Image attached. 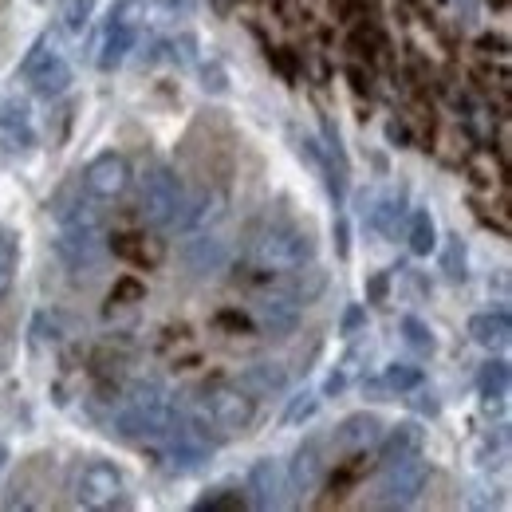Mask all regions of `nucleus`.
Listing matches in <instances>:
<instances>
[{
    "instance_id": "nucleus-1",
    "label": "nucleus",
    "mask_w": 512,
    "mask_h": 512,
    "mask_svg": "<svg viewBox=\"0 0 512 512\" xmlns=\"http://www.w3.org/2000/svg\"><path fill=\"white\" fill-rule=\"evenodd\" d=\"M178 422V406L170 390L154 379L130 386L127 406L115 414V434L123 438H166V430Z\"/></svg>"
},
{
    "instance_id": "nucleus-2",
    "label": "nucleus",
    "mask_w": 512,
    "mask_h": 512,
    "mask_svg": "<svg viewBox=\"0 0 512 512\" xmlns=\"http://www.w3.org/2000/svg\"><path fill=\"white\" fill-rule=\"evenodd\" d=\"M256 418V398L245 394L233 383H209L201 390V414H197V430H225V434H245Z\"/></svg>"
},
{
    "instance_id": "nucleus-3",
    "label": "nucleus",
    "mask_w": 512,
    "mask_h": 512,
    "mask_svg": "<svg viewBox=\"0 0 512 512\" xmlns=\"http://www.w3.org/2000/svg\"><path fill=\"white\" fill-rule=\"evenodd\" d=\"M316 256V245L296 225H268L253 241V260L260 272H296Z\"/></svg>"
},
{
    "instance_id": "nucleus-4",
    "label": "nucleus",
    "mask_w": 512,
    "mask_h": 512,
    "mask_svg": "<svg viewBox=\"0 0 512 512\" xmlns=\"http://www.w3.org/2000/svg\"><path fill=\"white\" fill-rule=\"evenodd\" d=\"M182 197H186V193H182V182L174 178V170L150 166V170L142 174L138 213H142L146 225L166 229V225H174V217H178V209H182Z\"/></svg>"
},
{
    "instance_id": "nucleus-5",
    "label": "nucleus",
    "mask_w": 512,
    "mask_h": 512,
    "mask_svg": "<svg viewBox=\"0 0 512 512\" xmlns=\"http://www.w3.org/2000/svg\"><path fill=\"white\" fill-rule=\"evenodd\" d=\"M20 75L32 83V91H36L40 99H60L67 87H71V67H67L64 56L48 52V36L32 44V52H28L24 64H20Z\"/></svg>"
},
{
    "instance_id": "nucleus-6",
    "label": "nucleus",
    "mask_w": 512,
    "mask_h": 512,
    "mask_svg": "<svg viewBox=\"0 0 512 512\" xmlns=\"http://www.w3.org/2000/svg\"><path fill=\"white\" fill-rule=\"evenodd\" d=\"M75 501L83 509H115V505H123V473L111 461H87L75 473Z\"/></svg>"
},
{
    "instance_id": "nucleus-7",
    "label": "nucleus",
    "mask_w": 512,
    "mask_h": 512,
    "mask_svg": "<svg viewBox=\"0 0 512 512\" xmlns=\"http://www.w3.org/2000/svg\"><path fill=\"white\" fill-rule=\"evenodd\" d=\"M426 477H430V465H426L422 449L390 461L383 465V501L386 505H414L418 493L426 489Z\"/></svg>"
},
{
    "instance_id": "nucleus-8",
    "label": "nucleus",
    "mask_w": 512,
    "mask_h": 512,
    "mask_svg": "<svg viewBox=\"0 0 512 512\" xmlns=\"http://www.w3.org/2000/svg\"><path fill=\"white\" fill-rule=\"evenodd\" d=\"M83 190H87V197H95V201L123 197L130 190V162L123 154H115V150L91 158L87 170H83Z\"/></svg>"
},
{
    "instance_id": "nucleus-9",
    "label": "nucleus",
    "mask_w": 512,
    "mask_h": 512,
    "mask_svg": "<svg viewBox=\"0 0 512 512\" xmlns=\"http://www.w3.org/2000/svg\"><path fill=\"white\" fill-rule=\"evenodd\" d=\"M56 253H60V260H64L67 268H75V272H95V268L103 264L107 245L99 241L95 225H64V233H60V241H56Z\"/></svg>"
},
{
    "instance_id": "nucleus-10",
    "label": "nucleus",
    "mask_w": 512,
    "mask_h": 512,
    "mask_svg": "<svg viewBox=\"0 0 512 512\" xmlns=\"http://www.w3.org/2000/svg\"><path fill=\"white\" fill-rule=\"evenodd\" d=\"M221 217H225V193L197 190L193 197H182V209L174 217V229H182V233H205Z\"/></svg>"
},
{
    "instance_id": "nucleus-11",
    "label": "nucleus",
    "mask_w": 512,
    "mask_h": 512,
    "mask_svg": "<svg viewBox=\"0 0 512 512\" xmlns=\"http://www.w3.org/2000/svg\"><path fill=\"white\" fill-rule=\"evenodd\" d=\"M280 493H284V473L272 457H260L253 469H249V497L245 505L253 509H276L280 505Z\"/></svg>"
},
{
    "instance_id": "nucleus-12",
    "label": "nucleus",
    "mask_w": 512,
    "mask_h": 512,
    "mask_svg": "<svg viewBox=\"0 0 512 512\" xmlns=\"http://www.w3.org/2000/svg\"><path fill=\"white\" fill-rule=\"evenodd\" d=\"M256 320L264 331H272V335H280V331H292L296 320H300V300L292 296V292H276V296H264L260 304H256Z\"/></svg>"
},
{
    "instance_id": "nucleus-13",
    "label": "nucleus",
    "mask_w": 512,
    "mask_h": 512,
    "mask_svg": "<svg viewBox=\"0 0 512 512\" xmlns=\"http://www.w3.org/2000/svg\"><path fill=\"white\" fill-rule=\"evenodd\" d=\"M469 335H473V343L485 347V351H505L512 339L509 312H485V316H473V320H469Z\"/></svg>"
},
{
    "instance_id": "nucleus-14",
    "label": "nucleus",
    "mask_w": 512,
    "mask_h": 512,
    "mask_svg": "<svg viewBox=\"0 0 512 512\" xmlns=\"http://www.w3.org/2000/svg\"><path fill=\"white\" fill-rule=\"evenodd\" d=\"M134 44H138L134 24L111 20V28H107V36H103V48H99V67H103V71H115V67L134 52Z\"/></svg>"
},
{
    "instance_id": "nucleus-15",
    "label": "nucleus",
    "mask_w": 512,
    "mask_h": 512,
    "mask_svg": "<svg viewBox=\"0 0 512 512\" xmlns=\"http://www.w3.org/2000/svg\"><path fill=\"white\" fill-rule=\"evenodd\" d=\"M288 477H292V485H296V493H312L316 485H320L323 477V457H320V446L308 438L304 446L296 449V457H292V469H288Z\"/></svg>"
},
{
    "instance_id": "nucleus-16",
    "label": "nucleus",
    "mask_w": 512,
    "mask_h": 512,
    "mask_svg": "<svg viewBox=\"0 0 512 512\" xmlns=\"http://www.w3.org/2000/svg\"><path fill=\"white\" fill-rule=\"evenodd\" d=\"M237 386H241L245 394H253V398H272V394H280V390L288 386V375H284L280 363H253V367L241 375Z\"/></svg>"
},
{
    "instance_id": "nucleus-17",
    "label": "nucleus",
    "mask_w": 512,
    "mask_h": 512,
    "mask_svg": "<svg viewBox=\"0 0 512 512\" xmlns=\"http://www.w3.org/2000/svg\"><path fill=\"white\" fill-rule=\"evenodd\" d=\"M186 264H190L193 272H201V276L221 272L229 264V245L217 241V237H197V241H190V249H186Z\"/></svg>"
},
{
    "instance_id": "nucleus-18",
    "label": "nucleus",
    "mask_w": 512,
    "mask_h": 512,
    "mask_svg": "<svg viewBox=\"0 0 512 512\" xmlns=\"http://www.w3.org/2000/svg\"><path fill=\"white\" fill-rule=\"evenodd\" d=\"M379 430H383V422L375 414H351L335 430V442L343 449H367L371 442H379Z\"/></svg>"
},
{
    "instance_id": "nucleus-19",
    "label": "nucleus",
    "mask_w": 512,
    "mask_h": 512,
    "mask_svg": "<svg viewBox=\"0 0 512 512\" xmlns=\"http://www.w3.org/2000/svg\"><path fill=\"white\" fill-rule=\"evenodd\" d=\"M111 249L123 256V260L142 264V268H158V264H162V256H166V245H162L158 237H115V245H111Z\"/></svg>"
},
{
    "instance_id": "nucleus-20",
    "label": "nucleus",
    "mask_w": 512,
    "mask_h": 512,
    "mask_svg": "<svg viewBox=\"0 0 512 512\" xmlns=\"http://www.w3.org/2000/svg\"><path fill=\"white\" fill-rule=\"evenodd\" d=\"M418 449H422V430H418L414 422H398V426L386 434L379 465H390V461H398V457H406V453H418Z\"/></svg>"
},
{
    "instance_id": "nucleus-21",
    "label": "nucleus",
    "mask_w": 512,
    "mask_h": 512,
    "mask_svg": "<svg viewBox=\"0 0 512 512\" xmlns=\"http://www.w3.org/2000/svg\"><path fill=\"white\" fill-rule=\"evenodd\" d=\"M481 398H485V410L489 414L505 406V398H509V363L497 359V363H489L481 371Z\"/></svg>"
},
{
    "instance_id": "nucleus-22",
    "label": "nucleus",
    "mask_w": 512,
    "mask_h": 512,
    "mask_svg": "<svg viewBox=\"0 0 512 512\" xmlns=\"http://www.w3.org/2000/svg\"><path fill=\"white\" fill-rule=\"evenodd\" d=\"M367 221H371V229H379L383 237L394 241V237L406 229V205H402V197H383V201L371 209Z\"/></svg>"
},
{
    "instance_id": "nucleus-23",
    "label": "nucleus",
    "mask_w": 512,
    "mask_h": 512,
    "mask_svg": "<svg viewBox=\"0 0 512 512\" xmlns=\"http://www.w3.org/2000/svg\"><path fill=\"white\" fill-rule=\"evenodd\" d=\"M406 241H410V253L414 256H430L438 249V229H434V217L426 209H414L410 229H406Z\"/></svg>"
},
{
    "instance_id": "nucleus-24",
    "label": "nucleus",
    "mask_w": 512,
    "mask_h": 512,
    "mask_svg": "<svg viewBox=\"0 0 512 512\" xmlns=\"http://www.w3.org/2000/svg\"><path fill=\"white\" fill-rule=\"evenodd\" d=\"M0 127L8 130L20 146H32V130H28V103H24V99H4V103H0Z\"/></svg>"
},
{
    "instance_id": "nucleus-25",
    "label": "nucleus",
    "mask_w": 512,
    "mask_h": 512,
    "mask_svg": "<svg viewBox=\"0 0 512 512\" xmlns=\"http://www.w3.org/2000/svg\"><path fill=\"white\" fill-rule=\"evenodd\" d=\"M383 383L390 394H410V390L422 386V367H414V363H390L383 371Z\"/></svg>"
},
{
    "instance_id": "nucleus-26",
    "label": "nucleus",
    "mask_w": 512,
    "mask_h": 512,
    "mask_svg": "<svg viewBox=\"0 0 512 512\" xmlns=\"http://www.w3.org/2000/svg\"><path fill=\"white\" fill-rule=\"evenodd\" d=\"M142 300H146V284L138 276H119L115 288H111V296H107L111 308H138Z\"/></svg>"
},
{
    "instance_id": "nucleus-27",
    "label": "nucleus",
    "mask_w": 512,
    "mask_h": 512,
    "mask_svg": "<svg viewBox=\"0 0 512 512\" xmlns=\"http://www.w3.org/2000/svg\"><path fill=\"white\" fill-rule=\"evenodd\" d=\"M316 410H320V394L316 390H304V394H296L292 402H288V410H284V426H304V422H312L316 418Z\"/></svg>"
},
{
    "instance_id": "nucleus-28",
    "label": "nucleus",
    "mask_w": 512,
    "mask_h": 512,
    "mask_svg": "<svg viewBox=\"0 0 512 512\" xmlns=\"http://www.w3.org/2000/svg\"><path fill=\"white\" fill-rule=\"evenodd\" d=\"M367 469H371V461H367V457H351V461H343V465L335 469V477H331V493H335V497H343L355 481H363V477H367Z\"/></svg>"
},
{
    "instance_id": "nucleus-29",
    "label": "nucleus",
    "mask_w": 512,
    "mask_h": 512,
    "mask_svg": "<svg viewBox=\"0 0 512 512\" xmlns=\"http://www.w3.org/2000/svg\"><path fill=\"white\" fill-rule=\"evenodd\" d=\"M442 272H446L453 284H461L469 276V260H465V245L461 237H449L446 249H442Z\"/></svg>"
},
{
    "instance_id": "nucleus-30",
    "label": "nucleus",
    "mask_w": 512,
    "mask_h": 512,
    "mask_svg": "<svg viewBox=\"0 0 512 512\" xmlns=\"http://www.w3.org/2000/svg\"><path fill=\"white\" fill-rule=\"evenodd\" d=\"M91 16H95V0H64V12H60V20H64V32H83L87 24H91Z\"/></svg>"
},
{
    "instance_id": "nucleus-31",
    "label": "nucleus",
    "mask_w": 512,
    "mask_h": 512,
    "mask_svg": "<svg viewBox=\"0 0 512 512\" xmlns=\"http://www.w3.org/2000/svg\"><path fill=\"white\" fill-rule=\"evenodd\" d=\"M402 335H406V343L418 351V355H434V335H430V327L418 320V316H402Z\"/></svg>"
},
{
    "instance_id": "nucleus-32",
    "label": "nucleus",
    "mask_w": 512,
    "mask_h": 512,
    "mask_svg": "<svg viewBox=\"0 0 512 512\" xmlns=\"http://www.w3.org/2000/svg\"><path fill=\"white\" fill-rule=\"evenodd\" d=\"M162 48H166V56H170L178 67L197 64V36H190V32H178V36H174V40H166Z\"/></svg>"
},
{
    "instance_id": "nucleus-33",
    "label": "nucleus",
    "mask_w": 512,
    "mask_h": 512,
    "mask_svg": "<svg viewBox=\"0 0 512 512\" xmlns=\"http://www.w3.org/2000/svg\"><path fill=\"white\" fill-rule=\"evenodd\" d=\"M12 276H16V241L8 233H0V300L12 288Z\"/></svg>"
},
{
    "instance_id": "nucleus-34",
    "label": "nucleus",
    "mask_w": 512,
    "mask_h": 512,
    "mask_svg": "<svg viewBox=\"0 0 512 512\" xmlns=\"http://www.w3.org/2000/svg\"><path fill=\"white\" fill-rule=\"evenodd\" d=\"M201 91L205 95H229V71H225V64L209 60V64L201 67Z\"/></svg>"
},
{
    "instance_id": "nucleus-35",
    "label": "nucleus",
    "mask_w": 512,
    "mask_h": 512,
    "mask_svg": "<svg viewBox=\"0 0 512 512\" xmlns=\"http://www.w3.org/2000/svg\"><path fill=\"white\" fill-rule=\"evenodd\" d=\"M237 509H245V497L241 493H229V489L197 501V512H237Z\"/></svg>"
},
{
    "instance_id": "nucleus-36",
    "label": "nucleus",
    "mask_w": 512,
    "mask_h": 512,
    "mask_svg": "<svg viewBox=\"0 0 512 512\" xmlns=\"http://www.w3.org/2000/svg\"><path fill=\"white\" fill-rule=\"evenodd\" d=\"M217 327H225V331H233V335H249L256 323L245 316V312H233V308H225V312H217Z\"/></svg>"
},
{
    "instance_id": "nucleus-37",
    "label": "nucleus",
    "mask_w": 512,
    "mask_h": 512,
    "mask_svg": "<svg viewBox=\"0 0 512 512\" xmlns=\"http://www.w3.org/2000/svg\"><path fill=\"white\" fill-rule=\"evenodd\" d=\"M363 327H367L363 304H347V312H343V320H339V335H359Z\"/></svg>"
},
{
    "instance_id": "nucleus-38",
    "label": "nucleus",
    "mask_w": 512,
    "mask_h": 512,
    "mask_svg": "<svg viewBox=\"0 0 512 512\" xmlns=\"http://www.w3.org/2000/svg\"><path fill=\"white\" fill-rule=\"evenodd\" d=\"M138 16H142V0H115V4H111V20L138 24Z\"/></svg>"
},
{
    "instance_id": "nucleus-39",
    "label": "nucleus",
    "mask_w": 512,
    "mask_h": 512,
    "mask_svg": "<svg viewBox=\"0 0 512 512\" xmlns=\"http://www.w3.org/2000/svg\"><path fill=\"white\" fill-rule=\"evenodd\" d=\"M268 60H272V64L284 71V79H288V83H296V60H292V52H288V48H280V52H268Z\"/></svg>"
},
{
    "instance_id": "nucleus-40",
    "label": "nucleus",
    "mask_w": 512,
    "mask_h": 512,
    "mask_svg": "<svg viewBox=\"0 0 512 512\" xmlns=\"http://www.w3.org/2000/svg\"><path fill=\"white\" fill-rule=\"evenodd\" d=\"M386 142H390V146H398V150H402V146H410V127H406V123H398V119H390V123H386Z\"/></svg>"
},
{
    "instance_id": "nucleus-41",
    "label": "nucleus",
    "mask_w": 512,
    "mask_h": 512,
    "mask_svg": "<svg viewBox=\"0 0 512 512\" xmlns=\"http://www.w3.org/2000/svg\"><path fill=\"white\" fill-rule=\"evenodd\" d=\"M331 233H335V253H339V256H343V260H347V256H351V229H347V221L339 217Z\"/></svg>"
},
{
    "instance_id": "nucleus-42",
    "label": "nucleus",
    "mask_w": 512,
    "mask_h": 512,
    "mask_svg": "<svg viewBox=\"0 0 512 512\" xmlns=\"http://www.w3.org/2000/svg\"><path fill=\"white\" fill-rule=\"evenodd\" d=\"M386 288H390V276H386V272H375L371 284H367V300H371V304H383Z\"/></svg>"
},
{
    "instance_id": "nucleus-43",
    "label": "nucleus",
    "mask_w": 512,
    "mask_h": 512,
    "mask_svg": "<svg viewBox=\"0 0 512 512\" xmlns=\"http://www.w3.org/2000/svg\"><path fill=\"white\" fill-rule=\"evenodd\" d=\"M477 48H481L485 56H505V52H509V40H505V36H481Z\"/></svg>"
},
{
    "instance_id": "nucleus-44",
    "label": "nucleus",
    "mask_w": 512,
    "mask_h": 512,
    "mask_svg": "<svg viewBox=\"0 0 512 512\" xmlns=\"http://www.w3.org/2000/svg\"><path fill=\"white\" fill-rule=\"evenodd\" d=\"M158 4V12H166V16H190L193 12V0H154Z\"/></svg>"
},
{
    "instance_id": "nucleus-45",
    "label": "nucleus",
    "mask_w": 512,
    "mask_h": 512,
    "mask_svg": "<svg viewBox=\"0 0 512 512\" xmlns=\"http://www.w3.org/2000/svg\"><path fill=\"white\" fill-rule=\"evenodd\" d=\"M347 79H351V87H355V95H371V79L359 71V67H351L347 71Z\"/></svg>"
},
{
    "instance_id": "nucleus-46",
    "label": "nucleus",
    "mask_w": 512,
    "mask_h": 512,
    "mask_svg": "<svg viewBox=\"0 0 512 512\" xmlns=\"http://www.w3.org/2000/svg\"><path fill=\"white\" fill-rule=\"evenodd\" d=\"M343 386H347V367H343V371H335V375L327 379V386H323V390H327V394H339Z\"/></svg>"
},
{
    "instance_id": "nucleus-47",
    "label": "nucleus",
    "mask_w": 512,
    "mask_h": 512,
    "mask_svg": "<svg viewBox=\"0 0 512 512\" xmlns=\"http://www.w3.org/2000/svg\"><path fill=\"white\" fill-rule=\"evenodd\" d=\"M422 414H438V398L434 394H418V402H414Z\"/></svg>"
},
{
    "instance_id": "nucleus-48",
    "label": "nucleus",
    "mask_w": 512,
    "mask_h": 512,
    "mask_svg": "<svg viewBox=\"0 0 512 512\" xmlns=\"http://www.w3.org/2000/svg\"><path fill=\"white\" fill-rule=\"evenodd\" d=\"M0 461H4V446H0Z\"/></svg>"
},
{
    "instance_id": "nucleus-49",
    "label": "nucleus",
    "mask_w": 512,
    "mask_h": 512,
    "mask_svg": "<svg viewBox=\"0 0 512 512\" xmlns=\"http://www.w3.org/2000/svg\"><path fill=\"white\" fill-rule=\"evenodd\" d=\"M36 4H48V0H36Z\"/></svg>"
}]
</instances>
